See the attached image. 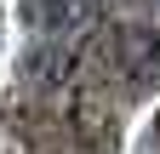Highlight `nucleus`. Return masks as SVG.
Returning a JSON list of instances; mask_svg holds the SVG:
<instances>
[{
    "label": "nucleus",
    "mask_w": 160,
    "mask_h": 154,
    "mask_svg": "<svg viewBox=\"0 0 160 154\" xmlns=\"http://www.w3.org/2000/svg\"><path fill=\"white\" fill-rule=\"evenodd\" d=\"M154 63H160V40H154V29H143V23H126V29H120V69L143 80Z\"/></svg>",
    "instance_id": "f257e3e1"
},
{
    "label": "nucleus",
    "mask_w": 160,
    "mask_h": 154,
    "mask_svg": "<svg viewBox=\"0 0 160 154\" xmlns=\"http://www.w3.org/2000/svg\"><path fill=\"white\" fill-rule=\"evenodd\" d=\"M40 23L46 29H86V23H97V0H40Z\"/></svg>",
    "instance_id": "f03ea898"
}]
</instances>
